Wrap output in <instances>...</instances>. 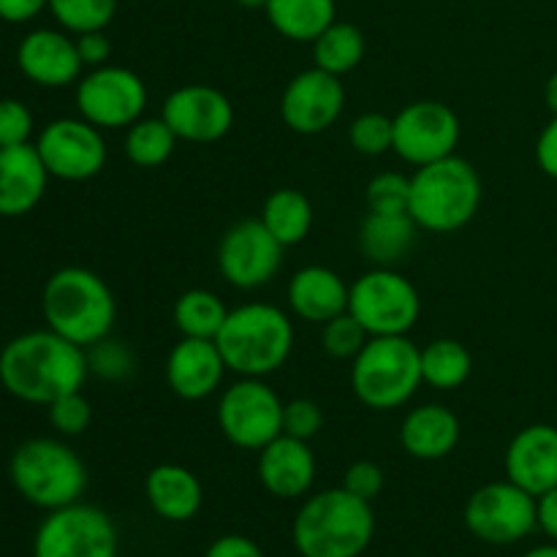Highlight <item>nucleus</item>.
Returning <instances> with one entry per match:
<instances>
[{
  "label": "nucleus",
  "instance_id": "f257e3e1",
  "mask_svg": "<svg viewBox=\"0 0 557 557\" xmlns=\"http://www.w3.org/2000/svg\"><path fill=\"white\" fill-rule=\"evenodd\" d=\"M87 354L76 343L47 330L25 332L0 351V384L16 400L49 406L69 392H82Z\"/></svg>",
  "mask_w": 557,
  "mask_h": 557
},
{
  "label": "nucleus",
  "instance_id": "f03ea898",
  "mask_svg": "<svg viewBox=\"0 0 557 557\" xmlns=\"http://www.w3.org/2000/svg\"><path fill=\"white\" fill-rule=\"evenodd\" d=\"M373 536L370 500L357 498L346 487L310 495L292 522V544L299 557H362Z\"/></svg>",
  "mask_w": 557,
  "mask_h": 557
},
{
  "label": "nucleus",
  "instance_id": "7ed1b4c3",
  "mask_svg": "<svg viewBox=\"0 0 557 557\" xmlns=\"http://www.w3.org/2000/svg\"><path fill=\"white\" fill-rule=\"evenodd\" d=\"M215 346L228 373H237L239 379H267L292 357L294 324L277 305L245 302L228 310Z\"/></svg>",
  "mask_w": 557,
  "mask_h": 557
},
{
  "label": "nucleus",
  "instance_id": "20e7f679",
  "mask_svg": "<svg viewBox=\"0 0 557 557\" xmlns=\"http://www.w3.org/2000/svg\"><path fill=\"white\" fill-rule=\"evenodd\" d=\"M41 313L49 330L87 348L112 335L117 302L101 275L85 267H63L44 283Z\"/></svg>",
  "mask_w": 557,
  "mask_h": 557
},
{
  "label": "nucleus",
  "instance_id": "39448f33",
  "mask_svg": "<svg viewBox=\"0 0 557 557\" xmlns=\"http://www.w3.org/2000/svg\"><path fill=\"white\" fill-rule=\"evenodd\" d=\"M479 205H482V180L471 161L457 152L413 172L408 215L424 232H457L476 218Z\"/></svg>",
  "mask_w": 557,
  "mask_h": 557
},
{
  "label": "nucleus",
  "instance_id": "423d86ee",
  "mask_svg": "<svg viewBox=\"0 0 557 557\" xmlns=\"http://www.w3.org/2000/svg\"><path fill=\"white\" fill-rule=\"evenodd\" d=\"M422 384V348L408 335L370 337L351 359V389L370 411L403 408Z\"/></svg>",
  "mask_w": 557,
  "mask_h": 557
},
{
  "label": "nucleus",
  "instance_id": "0eeeda50",
  "mask_svg": "<svg viewBox=\"0 0 557 557\" xmlns=\"http://www.w3.org/2000/svg\"><path fill=\"white\" fill-rule=\"evenodd\" d=\"M11 482L27 504L44 511L76 504L87 487V468L74 449L54 438H30L11 455Z\"/></svg>",
  "mask_w": 557,
  "mask_h": 557
},
{
  "label": "nucleus",
  "instance_id": "6e6552de",
  "mask_svg": "<svg viewBox=\"0 0 557 557\" xmlns=\"http://www.w3.org/2000/svg\"><path fill=\"white\" fill-rule=\"evenodd\" d=\"M348 313L370 337L408 335L422 315L417 286L392 267H373L348 288Z\"/></svg>",
  "mask_w": 557,
  "mask_h": 557
},
{
  "label": "nucleus",
  "instance_id": "1a4fd4ad",
  "mask_svg": "<svg viewBox=\"0 0 557 557\" xmlns=\"http://www.w3.org/2000/svg\"><path fill=\"white\" fill-rule=\"evenodd\" d=\"M468 533L490 547H511L539 531L536 495L517 487L515 482H490L473 490L462 509Z\"/></svg>",
  "mask_w": 557,
  "mask_h": 557
},
{
  "label": "nucleus",
  "instance_id": "9d476101",
  "mask_svg": "<svg viewBox=\"0 0 557 557\" xmlns=\"http://www.w3.org/2000/svg\"><path fill=\"white\" fill-rule=\"evenodd\" d=\"M120 533L112 517L90 504L54 509L33 539V557H117Z\"/></svg>",
  "mask_w": 557,
  "mask_h": 557
},
{
  "label": "nucleus",
  "instance_id": "9b49d317",
  "mask_svg": "<svg viewBox=\"0 0 557 557\" xmlns=\"http://www.w3.org/2000/svg\"><path fill=\"white\" fill-rule=\"evenodd\" d=\"M283 406L264 379H239L218 400V428L237 449L261 451L283 435Z\"/></svg>",
  "mask_w": 557,
  "mask_h": 557
},
{
  "label": "nucleus",
  "instance_id": "f8f14e48",
  "mask_svg": "<svg viewBox=\"0 0 557 557\" xmlns=\"http://www.w3.org/2000/svg\"><path fill=\"white\" fill-rule=\"evenodd\" d=\"M79 117L101 131H120L145 117L147 85L136 71L123 65H98L76 82Z\"/></svg>",
  "mask_w": 557,
  "mask_h": 557
},
{
  "label": "nucleus",
  "instance_id": "ddd939ff",
  "mask_svg": "<svg viewBox=\"0 0 557 557\" xmlns=\"http://www.w3.org/2000/svg\"><path fill=\"white\" fill-rule=\"evenodd\" d=\"M36 150L47 166L49 177L65 183H85L107 166V141L103 131L85 117H60L44 125L36 139Z\"/></svg>",
  "mask_w": 557,
  "mask_h": 557
},
{
  "label": "nucleus",
  "instance_id": "4468645a",
  "mask_svg": "<svg viewBox=\"0 0 557 557\" xmlns=\"http://www.w3.org/2000/svg\"><path fill=\"white\" fill-rule=\"evenodd\" d=\"M215 259L228 286L253 292L277 275L283 264V245L267 232L259 218H245L223 232Z\"/></svg>",
  "mask_w": 557,
  "mask_h": 557
},
{
  "label": "nucleus",
  "instance_id": "2eb2a0df",
  "mask_svg": "<svg viewBox=\"0 0 557 557\" xmlns=\"http://www.w3.org/2000/svg\"><path fill=\"white\" fill-rule=\"evenodd\" d=\"M392 150L411 166H428L455 156L460 145V117L441 101H413L395 114Z\"/></svg>",
  "mask_w": 557,
  "mask_h": 557
},
{
  "label": "nucleus",
  "instance_id": "dca6fc26",
  "mask_svg": "<svg viewBox=\"0 0 557 557\" xmlns=\"http://www.w3.org/2000/svg\"><path fill=\"white\" fill-rule=\"evenodd\" d=\"M346 109V85L321 69L299 71L281 96V117L294 134L315 136L330 131Z\"/></svg>",
  "mask_w": 557,
  "mask_h": 557
},
{
  "label": "nucleus",
  "instance_id": "f3484780",
  "mask_svg": "<svg viewBox=\"0 0 557 557\" xmlns=\"http://www.w3.org/2000/svg\"><path fill=\"white\" fill-rule=\"evenodd\" d=\"M161 117L177 139L210 145L232 131L234 103L212 85H183L163 98Z\"/></svg>",
  "mask_w": 557,
  "mask_h": 557
},
{
  "label": "nucleus",
  "instance_id": "a211bd4d",
  "mask_svg": "<svg viewBox=\"0 0 557 557\" xmlns=\"http://www.w3.org/2000/svg\"><path fill=\"white\" fill-rule=\"evenodd\" d=\"M506 479L531 495L557 487V428L528 424L509 441L504 455Z\"/></svg>",
  "mask_w": 557,
  "mask_h": 557
},
{
  "label": "nucleus",
  "instance_id": "6ab92c4d",
  "mask_svg": "<svg viewBox=\"0 0 557 557\" xmlns=\"http://www.w3.org/2000/svg\"><path fill=\"white\" fill-rule=\"evenodd\" d=\"M16 63L27 79L41 87L74 85L85 69L79 49H76V38L63 30H52V27H38V30L27 33L16 49Z\"/></svg>",
  "mask_w": 557,
  "mask_h": 557
},
{
  "label": "nucleus",
  "instance_id": "aec40b11",
  "mask_svg": "<svg viewBox=\"0 0 557 557\" xmlns=\"http://www.w3.org/2000/svg\"><path fill=\"white\" fill-rule=\"evenodd\" d=\"M228 373L215 341L183 337L166 357V384L180 400L199 403L215 395Z\"/></svg>",
  "mask_w": 557,
  "mask_h": 557
},
{
  "label": "nucleus",
  "instance_id": "412c9836",
  "mask_svg": "<svg viewBox=\"0 0 557 557\" xmlns=\"http://www.w3.org/2000/svg\"><path fill=\"white\" fill-rule=\"evenodd\" d=\"M259 482L281 500H297L310 493L315 482V455L308 441L277 435L259 451Z\"/></svg>",
  "mask_w": 557,
  "mask_h": 557
},
{
  "label": "nucleus",
  "instance_id": "4be33fe9",
  "mask_svg": "<svg viewBox=\"0 0 557 557\" xmlns=\"http://www.w3.org/2000/svg\"><path fill=\"white\" fill-rule=\"evenodd\" d=\"M49 172L36 145L0 147V218H22L44 199Z\"/></svg>",
  "mask_w": 557,
  "mask_h": 557
},
{
  "label": "nucleus",
  "instance_id": "5701e85b",
  "mask_svg": "<svg viewBox=\"0 0 557 557\" xmlns=\"http://www.w3.org/2000/svg\"><path fill=\"white\" fill-rule=\"evenodd\" d=\"M348 288L351 286H346V281L335 270L310 264L294 272L286 288V299L297 319L310 321V324H326L348 310Z\"/></svg>",
  "mask_w": 557,
  "mask_h": 557
},
{
  "label": "nucleus",
  "instance_id": "b1692460",
  "mask_svg": "<svg viewBox=\"0 0 557 557\" xmlns=\"http://www.w3.org/2000/svg\"><path fill=\"white\" fill-rule=\"evenodd\" d=\"M460 419L441 403L411 408L400 424V446L417 460H444L460 444Z\"/></svg>",
  "mask_w": 557,
  "mask_h": 557
},
{
  "label": "nucleus",
  "instance_id": "393cba45",
  "mask_svg": "<svg viewBox=\"0 0 557 557\" xmlns=\"http://www.w3.org/2000/svg\"><path fill=\"white\" fill-rule=\"evenodd\" d=\"M145 495L150 509L166 522H188L205 504V490L190 468L177 462H161L145 479Z\"/></svg>",
  "mask_w": 557,
  "mask_h": 557
},
{
  "label": "nucleus",
  "instance_id": "a878e982",
  "mask_svg": "<svg viewBox=\"0 0 557 557\" xmlns=\"http://www.w3.org/2000/svg\"><path fill=\"white\" fill-rule=\"evenodd\" d=\"M417 232L408 212H368L359 226V250L373 267H392L413 248Z\"/></svg>",
  "mask_w": 557,
  "mask_h": 557
},
{
  "label": "nucleus",
  "instance_id": "bb28decb",
  "mask_svg": "<svg viewBox=\"0 0 557 557\" xmlns=\"http://www.w3.org/2000/svg\"><path fill=\"white\" fill-rule=\"evenodd\" d=\"M270 25L288 41L313 44L337 20L335 0H267Z\"/></svg>",
  "mask_w": 557,
  "mask_h": 557
},
{
  "label": "nucleus",
  "instance_id": "cd10ccee",
  "mask_svg": "<svg viewBox=\"0 0 557 557\" xmlns=\"http://www.w3.org/2000/svg\"><path fill=\"white\" fill-rule=\"evenodd\" d=\"M259 221L283 248H292V245L302 243L313 228V205L297 188L272 190L261 207Z\"/></svg>",
  "mask_w": 557,
  "mask_h": 557
},
{
  "label": "nucleus",
  "instance_id": "c85d7f7f",
  "mask_svg": "<svg viewBox=\"0 0 557 557\" xmlns=\"http://www.w3.org/2000/svg\"><path fill=\"white\" fill-rule=\"evenodd\" d=\"M368 52L364 33L354 22H332L313 41L315 69L330 71L335 76H346L357 69Z\"/></svg>",
  "mask_w": 557,
  "mask_h": 557
},
{
  "label": "nucleus",
  "instance_id": "c756f323",
  "mask_svg": "<svg viewBox=\"0 0 557 557\" xmlns=\"http://www.w3.org/2000/svg\"><path fill=\"white\" fill-rule=\"evenodd\" d=\"M473 373V357L462 343L438 337L422 348V381L438 392L460 389Z\"/></svg>",
  "mask_w": 557,
  "mask_h": 557
},
{
  "label": "nucleus",
  "instance_id": "7c9ffc66",
  "mask_svg": "<svg viewBox=\"0 0 557 557\" xmlns=\"http://www.w3.org/2000/svg\"><path fill=\"white\" fill-rule=\"evenodd\" d=\"M226 315L228 308L223 305V299L218 294L207 292V288H190V292L180 294L172 310L174 326L180 330V335L201 337V341H215Z\"/></svg>",
  "mask_w": 557,
  "mask_h": 557
},
{
  "label": "nucleus",
  "instance_id": "2f4dec72",
  "mask_svg": "<svg viewBox=\"0 0 557 557\" xmlns=\"http://www.w3.org/2000/svg\"><path fill=\"white\" fill-rule=\"evenodd\" d=\"M177 141L166 120L158 114V117H139L134 125H128L123 147L134 166L156 169L172 158Z\"/></svg>",
  "mask_w": 557,
  "mask_h": 557
},
{
  "label": "nucleus",
  "instance_id": "473e14b6",
  "mask_svg": "<svg viewBox=\"0 0 557 557\" xmlns=\"http://www.w3.org/2000/svg\"><path fill=\"white\" fill-rule=\"evenodd\" d=\"M49 11L65 33L107 30L117 14V0H49Z\"/></svg>",
  "mask_w": 557,
  "mask_h": 557
},
{
  "label": "nucleus",
  "instance_id": "72a5a7b5",
  "mask_svg": "<svg viewBox=\"0 0 557 557\" xmlns=\"http://www.w3.org/2000/svg\"><path fill=\"white\" fill-rule=\"evenodd\" d=\"M85 354L87 370H90L96 379L109 381V384H120V381L131 379L136 370L134 351H131L123 341H114L112 335L87 346Z\"/></svg>",
  "mask_w": 557,
  "mask_h": 557
},
{
  "label": "nucleus",
  "instance_id": "f704fd0d",
  "mask_svg": "<svg viewBox=\"0 0 557 557\" xmlns=\"http://www.w3.org/2000/svg\"><path fill=\"white\" fill-rule=\"evenodd\" d=\"M348 139L359 156L379 158L392 150L395 141V120L386 117L384 112H364L348 128Z\"/></svg>",
  "mask_w": 557,
  "mask_h": 557
},
{
  "label": "nucleus",
  "instance_id": "c9c22d12",
  "mask_svg": "<svg viewBox=\"0 0 557 557\" xmlns=\"http://www.w3.org/2000/svg\"><path fill=\"white\" fill-rule=\"evenodd\" d=\"M368 341L370 335L364 332V326L348 310L321 324V348L332 359H354Z\"/></svg>",
  "mask_w": 557,
  "mask_h": 557
},
{
  "label": "nucleus",
  "instance_id": "e433bc0d",
  "mask_svg": "<svg viewBox=\"0 0 557 557\" xmlns=\"http://www.w3.org/2000/svg\"><path fill=\"white\" fill-rule=\"evenodd\" d=\"M411 177L400 172H381L368 183L370 212H408Z\"/></svg>",
  "mask_w": 557,
  "mask_h": 557
},
{
  "label": "nucleus",
  "instance_id": "4c0bfd02",
  "mask_svg": "<svg viewBox=\"0 0 557 557\" xmlns=\"http://www.w3.org/2000/svg\"><path fill=\"white\" fill-rule=\"evenodd\" d=\"M47 408H49V424H52L60 435H65V438H71V435H82L92 422V408L82 392H69V395L49 403Z\"/></svg>",
  "mask_w": 557,
  "mask_h": 557
},
{
  "label": "nucleus",
  "instance_id": "58836bf2",
  "mask_svg": "<svg viewBox=\"0 0 557 557\" xmlns=\"http://www.w3.org/2000/svg\"><path fill=\"white\" fill-rule=\"evenodd\" d=\"M321 428H324V411L315 400L297 397L283 406V433L292 438L310 441L313 435H319Z\"/></svg>",
  "mask_w": 557,
  "mask_h": 557
},
{
  "label": "nucleus",
  "instance_id": "ea45409f",
  "mask_svg": "<svg viewBox=\"0 0 557 557\" xmlns=\"http://www.w3.org/2000/svg\"><path fill=\"white\" fill-rule=\"evenodd\" d=\"M33 136V114L16 98L0 101V147L30 145Z\"/></svg>",
  "mask_w": 557,
  "mask_h": 557
},
{
  "label": "nucleus",
  "instance_id": "a19ab883",
  "mask_svg": "<svg viewBox=\"0 0 557 557\" xmlns=\"http://www.w3.org/2000/svg\"><path fill=\"white\" fill-rule=\"evenodd\" d=\"M384 484H386L384 468L373 460L354 462V466H348L346 473H343V487L362 500L379 498L381 490H384Z\"/></svg>",
  "mask_w": 557,
  "mask_h": 557
},
{
  "label": "nucleus",
  "instance_id": "79ce46f5",
  "mask_svg": "<svg viewBox=\"0 0 557 557\" xmlns=\"http://www.w3.org/2000/svg\"><path fill=\"white\" fill-rule=\"evenodd\" d=\"M76 49H79L82 65H87V69L107 65L109 58H112V41H109L103 30L79 33V36H76Z\"/></svg>",
  "mask_w": 557,
  "mask_h": 557
},
{
  "label": "nucleus",
  "instance_id": "37998d69",
  "mask_svg": "<svg viewBox=\"0 0 557 557\" xmlns=\"http://www.w3.org/2000/svg\"><path fill=\"white\" fill-rule=\"evenodd\" d=\"M205 557H264L259 544L239 533H226L207 547Z\"/></svg>",
  "mask_w": 557,
  "mask_h": 557
},
{
  "label": "nucleus",
  "instance_id": "c03bdc74",
  "mask_svg": "<svg viewBox=\"0 0 557 557\" xmlns=\"http://www.w3.org/2000/svg\"><path fill=\"white\" fill-rule=\"evenodd\" d=\"M536 163L547 177L557 180V117L549 120L536 139Z\"/></svg>",
  "mask_w": 557,
  "mask_h": 557
},
{
  "label": "nucleus",
  "instance_id": "a18cd8bd",
  "mask_svg": "<svg viewBox=\"0 0 557 557\" xmlns=\"http://www.w3.org/2000/svg\"><path fill=\"white\" fill-rule=\"evenodd\" d=\"M44 9H49V0H0V20L20 25V22H30Z\"/></svg>",
  "mask_w": 557,
  "mask_h": 557
},
{
  "label": "nucleus",
  "instance_id": "49530a36",
  "mask_svg": "<svg viewBox=\"0 0 557 557\" xmlns=\"http://www.w3.org/2000/svg\"><path fill=\"white\" fill-rule=\"evenodd\" d=\"M536 525L549 542H557V487L536 498Z\"/></svg>",
  "mask_w": 557,
  "mask_h": 557
},
{
  "label": "nucleus",
  "instance_id": "de8ad7c7",
  "mask_svg": "<svg viewBox=\"0 0 557 557\" xmlns=\"http://www.w3.org/2000/svg\"><path fill=\"white\" fill-rule=\"evenodd\" d=\"M544 101H547V109L553 112V117H557V71L547 79L544 85Z\"/></svg>",
  "mask_w": 557,
  "mask_h": 557
},
{
  "label": "nucleus",
  "instance_id": "09e8293b",
  "mask_svg": "<svg viewBox=\"0 0 557 557\" xmlns=\"http://www.w3.org/2000/svg\"><path fill=\"white\" fill-rule=\"evenodd\" d=\"M520 557H557V542H549V544H539V547L528 549L525 555Z\"/></svg>",
  "mask_w": 557,
  "mask_h": 557
},
{
  "label": "nucleus",
  "instance_id": "8fccbe9b",
  "mask_svg": "<svg viewBox=\"0 0 557 557\" xmlns=\"http://www.w3.org/2000/svg\"><path fill=\"white\" fill-rule=\"evenodd\" d=\"M237 5H243V9H264L267 0H234Z\"/></svg>",
  "mask_w": 557,
  "mask_h": 557
},
{
  "label": "nucleus",
  "instance_id": "3c124183",
  "mask_svg": "<svg viewBox=\"0 0 557 557\" xmlns=\"http://www.w3.org/2000/svg\"><path fill=\"white\" fill-rule=\"evenodd\" d=\"M411 557H422V555H411Z\"/></svg>",
  "mask_w": 557,
  "mask_h": 557
},
{
  "label": "nucleus",
  "instance_id": "603ef678",
  "mask_svg": "<svg viewBox=\"0 0 557 557\" xmlns=\"http://www.w3.org/2000/svg\"><path fill=\"white\" fill-rule=\"evenodd\" d=\"M0 44H3V38H0Z\"/></svg>",
  "mask_w": 557,
  "mask_h": 557
}]
</instances>
